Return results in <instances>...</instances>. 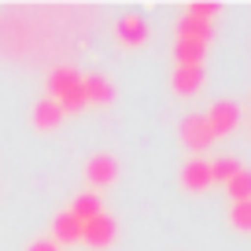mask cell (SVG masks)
Masks as SVG:
<instances>
[{
    "label": "cell",
    "instance_id": "11",
    "mask_svg": "<svg viewBox=\"0 0 251 251\" xmlns=\"http://www.w3.org/2000/svg\"><path fill=\"white\" fill-rule=\"evenodd\" d=\"M78 81H81V74L74 71V67H55V71L48 74V81H45V96L48 100H59V96L71 93Z\"/></svg>",
    "mask_w": 251,
    "mask_h": 251
},
{
    "label": "cell",
    "instance_id": "10",
    "mask_svg": "<svg viewBox=\"0 0 251 251\" xmlns=\"http://www.w3.org/2000/svg\"><path fill=\"white\" fill-rule=\"evenodd\" d=\"M52 244L63 248V244H81V222L74 218L71 211H63L52 218Z\"/></svg>",
    "mask_w": 251,
    "mask_h": 251
},
{
    "label": "cell",
    "instance_id": "2",
    "mask_svg": "<svg viewBox=\"0 0 251 251\" xmlns=\"http://www.w3.org/2000/svg\"><path fill=\"white\" fill-rule=\"evenodd\" d=\"M181 141H185V148L196 151V155L211 148V144H214V133H211L207 115H185V118H181Z\"/></svg>",
    "mask_w": 251,
    "mask_h": 251
},
{
    "label": "cell",
    "instance_id": "4",
    "mask_svg": "<svg viewBox=\"0 0 251 251\" xmlns=\"http://www.w3.org/2000/svg\"><path fill=\"white\" fill-rule=\"evenodd\" d=\"M115 37H118V45H122V48H141L144 41L151 37L148 19H144V15H137V11L122 15V19H118V26H115Z\"/></svg>",
    "mask_w": 251,
    "mask_h": 251
},
{
    "label": "cell",
    "instance_id": "1",
    "mask_svg": "<svg viewBox=\"0 0 251 251\" xmlns=\"http://www.w3.org/2000/svg\"><path fill=\"white\" fill-rule=\"evenodd\" d=\"M115 240H118V222L111 218V214H96L93 222H85V226H81V244H89L93 251L111 248Z\"/></svg>",
    "mask_w": 251,
    "mask_h": 251
},
{
    "label": "cell",
    "instance_id": "21",
    "mask_svg": "<svg viewBox=\"0 0 251 251\" xmlns=\"http://www.w3.org/2000/svg\"><path fill=\"white\" fill-rule=\"evenodd\" d=\"M248 129H251V122H248Z\"/></svg>",
    "mask_w": 251,
    "mask_h": 251
},
{
    "label": "cell",
    "instance_id": "13",
    "mask_svg": "<svg viewBox=\"0 0 251 251\" xmlns=\"http://www.w3.org/2000/svg\"><path fill=\"white\" fill-rule=\"evenodd\" d=\"M177 37L207 45V41L214 37V26H211V23H200V19H188V15H181V19H177Z\"/></svg>",
    "mask_w": 251,
    "mask_h": 251
},
{
    "label": "cell",
    "instance_id": "20",
    "mask_svg": "<svg viewBox=\"0 0 251 251\" xmlns=\"http://www.w3.org/2000/svg\"><path fill=\"white\" fill-rule=\"evenodd\" d=\"M26 251H59V248H55V244L48 240V236H41V240H33V244H30Z\"/></svg>",
    "mask_w": 251,
    "mask_h": 251
},
{
    "label": "cell",
    "instance_id": "16",
    "mask_svg": "<svg viewBox=\"0 0 251 251\" xmlns=\"http://www.w3.org/2000/svg\"><path fill=\"white\" fill-rule=\"evenodd\" d=\"M226 196H229V203H244V200H251V170H240L233 181H229Z\"/></svg>",
    "mask_w": 251,
    "mask_h": 251
},
{
    "label": "cell",
    "instance_id": "14",
    "mask_svg": "<svg viewBox=\"0 0 251 251\" xmlns=\"http://www.w3.org/2000/svg\"><path fill=\"white\" fill-rule=\"evenodd\" d=\"M71 214L85 226V222H93L96 214H103V207H100V196L96 192H78L74 196V203H71Z\"/></svg>",
    "mask_w": 251,
    "mask_h": 251
},
{
    "label": "cell",
    "instance_id": "12",
    "mask_svg": "<svg viewBox=\"0 0 251 251\" xmlns=\"http://www.w3.org/2000/svg\"><path fill=\"white\" fill-rule=\"evenodd\" d=\"M203 55H207V45H200V41H185V37L174 41V59H177V67H203Z\"/></svg>",
    "mask_w": 251,
    "mask_h": 251
},
{
    "label": "cell",
    "instance_id": "17",
    "mask_svg": "<svg viewBox=\"0 0 251 251\" xmlns=\"http://www.w3.org/2000/svg\"><path fill=\"white\" fill-rule=\"evenodd\" d=\"M55 103H59L63 115H78V111H85V107H89V100H85V93H81V81L71 89V93H63Z\"/></svg>",
    "mask_w": 251,
    "mask_h": 251
},
{
    "label": "cell",
    "instance_id": "8",
    "mask_svg": "<svg viewBox=\"0 0 251 251\" xmlns=\"http://www.w3.org/2000/svg\"><path fill=\"white\" fill-rule=\"evenodd\" d=\"M30 118H33V129H41V133H52V129H59V122H63L67 115L59 111V103H55V100L41 96V100L33 103V115H30Z\"/></svg>",
    "mask_w": 251,
    "mask_h": 251
},
{
    "label": "cell",
    "instance_id": "7",
    "mask_svg": "<svg viewBox=\"0 0 251 251\" xmlns=\"http://www.w3.org/2000/svg\"><path fill=\"white\" fill-rule=\"evenodd\" d=\"M203 81H207V71H203V67H174V74H170V85H174V93H177V96L200 93V89H203Z\"/></svg>",
    "mask_w": 251,
    "mask_h": 251
},
{
    "label": "cell",
    "instance_id": "15",
    "mask_svg": "<svg viewBox=\"0 0 251 251\" xmlns=\"http://www.w3.org/2000/svg\"><path fill=\"white\" fill-rule=\"evenodd\" d=\"M244 170V163L236 155H222L211 163V185H229V181L236 177V174Z\"/></svg>",
    "mask_w": 251,
    "mask_h": 251
},
{
    "label": "cell",
    "instance_id": "19",
    "mask_svg": "<svg viewBox=\"0 0 251 251\" xmlns=\"http://www.w3.org/2000/svg\"><path fill=\"white\" fill-rule=\"evenodd\" d=\"M222 11V4H188L185 15L188 19H200V23H214V15Z\"/></svg>",
    "mask_w": 251,
    "mask_h": 251
},
{
    "label": "cell",
    "instance_id": "9",
    "mask_svg": "<svg viewBox=\"0 0 251 251\" xmlns=\"http://www.w3.org/2000/svg\"><path fill=\"white\" fill-rule=\"evenodd\" d=\"M81 93H85V100L96 103V107H107V103L115 100V85H111L103 74H81Z\"/></svg>",
    "mask_w": 251,
    "mask_h": 251
},
{
    "label": "cell",
    "instance_id": "6",
    "mask_svg": "<svg viewBox=\"0 0 251 251\" xmlns=\"http://www.w3.org/2000/svg\"><path fill=\"white\" fill-rule=\"evenodd\" d=\"M181 188H185V192H203V188H211V163L192 155L181 166Z\"/></svg>",
    "mask_w": 251,
    "mask_h": 251
},
{
    "label": "cell",
    "instance_id": "5",
    "mask_svg": "<svg viewBox=\"0 0 251 251\" xmlns=\"http://www.w3.org/2000/svg\"><path fill=\"white\" fill-rule=\"evenodd\" d=\"M85 177H89V185H93V188L115 185V181H118V159L107 155V151H96V155L85 163Z\"/></svg>",
    "mask_w": 251,
    "mask_h": 251
},
{
    "label": "cell",
    "instance_id": "18",
    "mask_svg": "<svg viewBox=\"0 0 251 251\" xmlns=\"http://www.w3.org/2000/svg\"><path fill=\"white\" fill-rule=\"evenodd\" d=\"M229 226H233L236 233H251V200L229 203Z\"/></svg>",
    "mask_w": 251,
    "mask_h": 251
},
{
    "label": "cell",
    "instance_id": "3",
    "mask_svg": "<svg viewBox=\"0 0 251 251\" xmlns=\"http://www.w3.org/2000/svg\"><path fill=\"white\" fill-rule=\"evenodd\" d=\"M207 122H211L214 141H218V137H229L236 126H240V103L236 100H214L211 111H207Z\"/></svg>",
    "mask_w": 251,
    "mask_h": 251
}]
</instances>
